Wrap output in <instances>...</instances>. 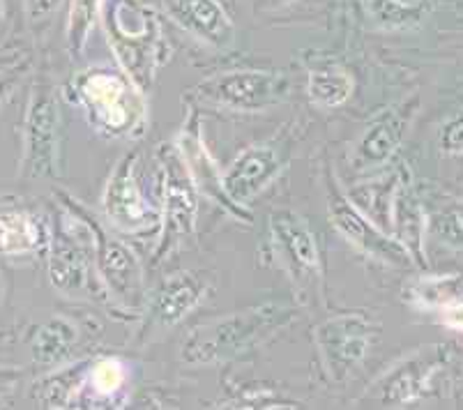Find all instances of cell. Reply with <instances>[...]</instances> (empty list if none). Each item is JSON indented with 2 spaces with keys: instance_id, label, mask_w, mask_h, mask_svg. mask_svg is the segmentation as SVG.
Instances as JSON below:
<instances>
[{
  "instance_id": "obj_35",
  "label": "cell",
  "mask_w": 463,
  "mask_h": 410,
  "mask_svg": "<svg viewBox=\"0 0 463 410\" xmlns=\"http://www.w3.org/2000/svg\"><path fill=\"white\" fill-rule=\"evenodd\" d=\"M24 380V371L19 367H0V399L16 390Z\"/></svg>"
},
{
  "instance_id": "obj_22",
  "label": "cell",
  "mask_w": 463,
  "mask_h": 410,
  "mask_svg": "<svg viewBox=\"0 0 463 410\" xmlns=\"http://www.w3.org/2000/svg\"><path fill=\"white\" fill-rule=\"evenodd\" d=\"M79 335H81L79 325L67 316H53L37 325L31 337V358L35 367L49 371L71 360V353L79 344Z\"/></svg>"
},
{
  "instance_id": "obj_23",
  "label": "cell",
  "mask_w": 463,
  "mask_h": 410,
  "mask_svg": "<svg viewBox=\"0 0 463 410\" xmlns=\"http://www.w3.org/2000/svg\"><path fill=\"white\" fill-rule=\"evenodd\" d=\"M88 367H90V360H79L74 365L49 369L33 386V401L40 408H74Z\"/></svg>"
},
{
  "instance_id": "obj_5",
  "label": "cell",
  "mask_w": 463,
  "mask_h": 410,
  "mask_svg": "<svg viewBox=\"0 0 463 410\" xmlns=\"http://www.w3.org/2000/svg\"><path fill=\"white\" fill-rule=\"evenodd\" d=\"M49 281L61 295L71 300H90L102 304L113 314H125L116 302L102 279L97 274L92 244L86 226L74 215L61 208V222L52 226L49 243Z\"/></svg>"
},
{
  "instance_id": "obj_13",
  "label": "cell",
  "mask_w": 463,
  "mask_h": 410,
  "mask_svg": "<svg viewBox=\"0 0 463 410\" xmlns=\"http://www.w3.org/2000/svg\"><path fill=\"white\" fill-rule=\"evenodd\" d=\"M210 281L203 272L180 270L159 281L157 289L146 295L143 302V323L138 328V341H153L175 325L183 323L189 314L205 300Z\"/></svg>"
},
{
  "instance_id": "obj_29",
  "label": "cell",
  "mask_w": 463,
  "mask_h": 410,
  "mask_svg": "<svg viewBox=\"0 0 463 410\" xmlns=\"http://www.w3.org/2000/svg\"><path fill=\"white\" fill-rule=\"evenodd\" d=\"M226 408H300V401L286 399L277 392L265 387H247L233 395V399L224 401Z\"/></svg>"
},
{
  "instance_id": "obj_25",
  "label": "cell",
  "mask_w": 463,
  "mask_h": 410,
  "mask_svg": "<svg viewBox=\"0 0 463 410\" xmlns=\"http://www.w3.org/2000/svg\"><path fill=\"white\" fill-rule=\"evenodd\" d=\"M424 210L415 194L408 189V183L399 192L397 203H394L392 215V235L411 252L415 263H422V238H424Z\"/></svg>"
},
{
  "instance_id": "obj_12",
  "label": "cell",
  "mask_w": 463,
  "mask_h": 410,
  "mask_svg": "<svg viewBox=\"0 0 463 410\" xmlns=\"http://www.w3.org/2000/svg\"><path fill=\"white\" fill-rule=\"evenodd\" d=\"M138 150L125 152L113 167L102 194V210L109 226L125 235H141L159 231L162 213L146 198L137 176Z\"/></svg>"
},
{
  "instance_id": "obj_38",
  "label": "cell",
  "mask_w": 463,
  "mask_h": 410,
  "mask_svg": "<svg viewBox=\"0 0 463 410\" xmlns=\"http://www.w3.org/2000/svg\"><path fill=\"white\" fill-rule=\"evenodd\" d=\"M0 298H3V286H0Z\"/></svg>"
},
{
  "instance_id": "obj_16",
  "label": "cell",
  "mask_w": 463,
  "mask_h": 410,
  "mask_svg": "<svg viewBox=\"0 0 463 410\" xmlns=\"http://www.w3.org/2000/svg\"><path fill=\"white\" fill-rule=\"evenodd\" d=\"M288 164V148L281 141H265L245 148L222 173V187L231 203L247 208L259 194L275 183Z\"/></svg>"
},
{
  "instance_id": "obj_30",
  "label": "cell",
  "mask_w": 463,
  "mask_h": 410,
  "mask_svg": "<svg viewBox=\"0 0 463 410\" xmlns=\"http://www.w3.org/2000/svg\"><path fill=\"white\" fill-rule=\"evenodd\" d=\"M438 148L443 155H463V109L440 125Z\"/></svg>"
},
{
  "instance_id": "obj_36",
  "label": "cell",
  "mask_w": 463,
  "mask_h": 410,
  "mask_svg": "<svg viewBox=\"0 0 463 410\" xmlns=\"http://www.w3.org/2000/svg\"><path fill=\"white\" fill-rule=\"evenodd\" d=\"M296 0H254V10L260 14H268V12L284 10V7L293 5Z\"/></svg>"
},
{
  "instance_id": "obj_6",
  "label": "cell",
  "mask_w": 463,
  "mask_h": 410,
  "mask_svg": "<svg viewBox=\"0 0 463 410\" xmlns=\"http://www.w3.org/2000/svg\"><path fill=\"white\" fill-rule=\"evenodd\" d=\"M162 189V224H159L157 247L153 252V265L166 261L175 249L183 247L196 231L201 194L194 183L178 141L162 143L155 152Z\"/></svg>"
},
{
  "instance_id": "obj_37",
  "label": "cell",
  "mask_w": 463,
  "mask_h": 410,
  "mask_svg": "<svg viewBox=\"0 0 463 410\" xmlns=\"http://www.w3.org/2000/svg\"><path fill=\"white\" fill-rule=\"evenodd\" d=\"M3 14H5V12H3V0H0V24H3Z\"/></svg>"
},
{
  "instance_id": "obj_18",
  "label": "cell",
  "mask_w": 463,
  "mask_h": 410,
  "mask_svg": "<svg viewBox=\"0 0 463 410\" xmlns=\"http://www.w3.org/2000/svg\"><path fill=\"white\" fill-rule=\"evenodd\" d=\"M168 19L184 33L213 49H229L235 42V25L217 0H164Z\"/></svg>"
},
{
  "instance_id": "obj_15",
  "label": "cell",
  "mask_w": 463,
  "mask_h": 410,
  "mask_svg": "<svg viewBox=\"0 0 463 410\" xmlns=\"http://www.w3.org/2000/svg\"><path fill=\"white\" fill-rule=\"evenodd\" d=\"M418 107V97H411V100L383 109L367 122V127L362 129L348 152V164L355 176H369V173L387 167V162L394 157V152L406 138L408 127L412 125Z\"/></svg>"
},
{
  "instance_id": "obj_11",
  "label": "cell",
  "mask_w": 463,
  "mask_h": 410,
  "mask_svg": "<svg viewBox=\"0 0 463 410\" xmlns=\"http://www.w3.org/2000/svg\"><path fill=\"white\" fill-rule=\"evenodd\" d=\"M448 360V346L433 344L412 350L397 365L390 367L381 378L373 380V386L357 399V404H367L373 408H402L422 399L424 392L431 387L436 371L443 369Z\"/></svg>"
},
{
  "instance_id": "obj_2",
  "label": "cell",
  "mask_w": 463,
  "mask_h": 410,
  "mask_svg": "<svg viewBox=\"0 0 463 410\" xmlns=\"http://www.w3.org/2000/svg\"><path fill=\"white\" fill-rule=\"evenodd\" d=\"M67 92L92 129L102 137H141L148 122L146 92L138 91L123 70L92 67L71 79Z\"/></svg>"
},
{
  "instance_id": "obj_28",
  "label": "cell",
  "mask_w": 463,
  "mask_h": 410,
  "mask_svg": "<svg viewBox=\"0 0 463 410\" xmlns=\"http://www.w3.org/2000/svg\"><path fill=\"white\" fill-rule=\"evenodd\" d=\"M433 235L449 247L463 249V201H452L429 219Z\"/></svg>"
},
{
  "instance_id": "obj_32",
  "label": "cell",
  "mask_w": 463,
  "mask_h": 410,
  "mask_svg": "<svg viewBox=\"0 0 463 410\" xmlns=\"http://www.w3.org/2000/svg\"><path fill=\"white\" fill-rule=\"evenodd\" d=\"M28 70H31V62L28 61L14 62V65H7L0 70V107L14 95V91L24 81V76L28 74Z\"/></svg>"
},
{
  "instance_id": "obj_19",
  "label": "cell",
  "mask_w": 463,
  "mask_h": 410,
  "mask_svg": "<svg viewBox=\"0 0 463 410\" xmlns=\"http://www.w3.org/2000/svg\"><path fill=\"white\" fill-rule=\"evenodd\" d=\"M129 365L118 355H102L90 360L88 374L79 392L77 408H104L123 404L125 390L129 386Z\"/></svg>"
},
{
  "instance_id": "obj_26",
  "label": "cell",
  "mask_w": 463,
  "mask_h": 410,
  "mask_svg": "<svg viewBox=\"0 0 463 410\" xmlns=\"http://www.w3.org/2000/svg\"><path fill=\"white\" fill-rule=\"evenodd\" d=\"M408 300L415 307L427 311H438L440 307L449 304L452 300L463 295V277L461 274H429L420 277L406 291Z\"/></svg>"
},
{
  "instance_id": "obj_14",
  "label": "cell",
  "mask_w": 463,
  "mask_h": 410,
  "mask_svg": "<svg viewBox=\"0 0 463 410\" xmlns=\"http://www.w3.org/2000/svg\"><path fill=\"white\" fill-rule=\"evenodd\" d=\"M272 259L298 286L323 279V259L318 238L309 222L296 210H275L268 219Z\"/></svg>"
},
{
  "instance_id": "obj_17",
  "label": "cell",
  "mask_w": 463,
  "mask_h": 410,
  "mask_svg": "<svg viewBox=\"0 0 463 410\" xmlns=\"http://www.w3.org/2000/svg\"><path fill=\"white\" fill-rule=\"evenodd\" d=\"M175 141H178L180 150H183L184 162H187L189 171H192L194 183H196V189H199L201 196L210 198L214 205H219L226 215H231L238 222H254V215L250 213V208H238L235 203H231L224 187H222V168L217 167V162H214L213 155L205 148L203 132H201L199 109H189V118L183 127V134Z\"/></svg>"
},
{
  "instance_id": "obj_3",
  "label": "cell",
  "mask_w": 463,
  "mask_h": 410,
  "mask_svg": "<svg viewBox=\"0 0 463 410\" xmlns=\"http://www.w3.org/2000/svg\"><path fill=\"white\" fill-rule=\"evenodd\" d=\"M99 19H104L107 42L120 70L138 91L148 95L159 67L168 58L164 25L157 12L137 0H104Z\"/></svg>"
},
{
  "instance_id": "obj_10",
  "label": "cell",
  "mask_w": 463,
  "mask_h": 410,
  "mask_svg": "<svg viewBox=\"0 0 463 410\" xmlns=\"http://www.w3.org/2000/svg\"><path fill=\"white\" fill-rule=\"evenodd\" d=\"M326 201L327 215H330V222L336 228V234L344 235L346 243L360 249L362 253H367L373 261H381L385 265H392V268H411L415 263L411 252L394 235L373 224L346 196V192L336 183L335 173H327L326 177Z\"/></svg>"
},
{
  "instance_id": "obj_33",
  "label": "cell",
  "mask_w": 463,
  "mask_h": 410,
  "mask_svg": "<svg viewBox=\"0 0 463 410\" xmlns=\"http://www.w3.org/2000/svg\"><path fill=\"white\" fill-rule=\"evenodd\" d=\"M62 0H26V16L31 25H42L52 19Z\"/></svg>"
},
{
  "instance_id": "obj_8",
  "label": "cell",
  "mask_w": 463,
  "mask_h": 410,
  "mask_svg": "<svg viewBox=\"0 0 463 410\" xmlns=\"http://www.w3.org/2000/svg\"><path fill=\"white\" fill-rule=\"evenodd\" d=\"M192 97L229 113H265L288 100V79L281 72H222L194 86Z\"/></svg>"
},
{
  "instance_id": "obj_34",
  "label": "cell",
  "mask_w": 463,
  "mask_h": 410,
  "mask_svg": "<svg viewBox=\"0 0 463 410\" xmlns=\"http://www.w3.org/2000/svg\"><path fill=\"white\" fill-rule=\"evenodd\" d=\"M436 314L445 328L454 329V332H463V295L452 300L449 304H445V307H440Z\"/></svg>"
},
{
  "instance_id": "obj_9",
  "label": "cell",
  "mask_w": 463,
  "mask_h": 410,
  "mask_svg": "<svg viewBox=\"0 0 463 410\" xmlns=\"http://www.w3.org/2000/svg\"><path fill=\"white\" fill-rule=\"evenodd\" d=\"M378 332L376 320L364 314H336L316 325L314 344L327 383L346 386L372 353Z\"/></svg>"
},
{
  "instance_id": "obj_24",
  "label": "cell",
  "mask_w": 463,
  "mask_h": 410,
  "mask_svg": "<svg viewBox=\"0 0 463 410\" xmlns=\"http://www.w3.org/2000/svg\"><path fill=\"white\" fill-rule=\"evenodd\" d=\"M307 92L316 107L336 109L344 107L355 92V76L341 62H323L309 72Z\"/></svg>"
},
{
  "instance_id": "obj_1",
  "label": "cell",
  "mask_w": 463,
  "mask_h": 410,
  "mask_svg": "<svg viewBox=\"0 0 463 410\" xmlns=\"http://www.w3.org/2000/svg\"><path fill=\"white\" fill-rule=\"evenodd\" d=\"M293 320H298V307L284 300H268L242 311L217 316L189 332L180 348V358L192 367L238 360L268 344Z\"/></svg>"
},
{
  "instance_id": "obj_7",
  "label": "cell",
  "mask_w": 463,
  "mask_h": 410,
  "mask_svg": "<svg viewBox=\"0 0 463 410\" xmlns=\"http://www.w3.org/2000/svg\"><path fill=\"white\" fill-rule=\"evenodd\" d=\"M61 97L49 79H37L28 95L21 127V176L31 180L61 173Z\"/></svg>"
},
{
  "instance_id": "obj_31",
  "label": "cell",
  "mask_w": 463,
  "mask_h": 410,
  "mask_svg": "<svg viewBox=\"0 0 463 410\" xmlns=\"http://www.w3.org/2000/svg\"><path fill=\"white\" fill-rule=\"evenodd\" d=\"M378 16L385 21H406L418 16L424 7V0H373Z\"/></svg>"
},
{
  "instance_id": "obj_20",
  "label": "cell",
  "mask_w": 463,
  "mask_h": 410,
  "mask_svg": "<svg viewBox=\"0 0 463 410\" xmlns=\"http://www.w3.org/2000/svg\"><path fill=\"white\" fill-rule=\"evenodd\" d=\"M52 224L33 210H0V256L49 252Z\"/></svg>"
},
{
  "instance_id": "obj_27",
  "label": "cell",
  "mask_w": 463,
  "mask_h": 410,
  "mask_svg": "<svg viewBox=\"0 0 463 410\" xmlns=\"http://www.w3.org/2000/svg\"><path fill=\"white\" fill-rule=\"evenodd\" d=\"M104 0H71L70 16H67L65 42L71 58H81L86 51L90 33L95 28L97 19L102 16Z\"/></svg>"
},
{
  "instance_id": "obj_4",
  "label": "cell",
  "mask_w": 463,
  "mask_h": 410,
  "mask_svg": "<svg viewBox=\"0 0 463 410\" xmlns=\"http://www.w3.org/2000/svg\"><path fill=\"white\" fill-rule=\"evenodd\" d=\"M58 205L79 219L86 226L92 244V259L102 284L111 293L113 302L123 311H141L146 302V272L137 253L123 240L113 238L104 226L79 198L58 189Z\"/></svg>"
},
{
  "instance_id": "obj_21",
  "label": "cell",
  "mask_w": 463,
  "mask_h": 410,
  "mask_svg": "<svg viewBox=\"0 0 463 410\" xmlns=\"http://www.w3.org/2000/svg\"><path fill=\"white\" fill-rule=\"evenodd\" d=\"M408 171L403 168H394L390 173L357 183L346 192V196L355 203L362 213L367 215L373 224L387 231L392 235V215H394V203H397L399 192L403 185L408 183Z\"/></svg>"
}]
</instances>
